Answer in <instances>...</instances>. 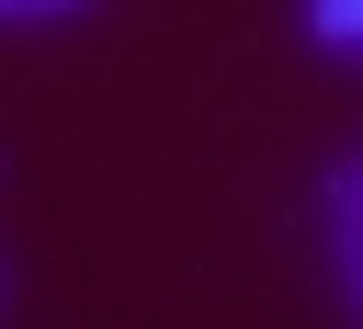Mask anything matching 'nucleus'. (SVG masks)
<instances>
[{
	"label": "nucleus",
	"instance_id": "nucleus-1",
	"mask_svg": "<svg viewBox=\"0 0 363 329\" xmlns=\"http://www.w3.org/2000/svg\"><path fill=\"white\" fill-rule=\"evenodd\" d=\"M329 261H340V295H352V318H363V159L329 170Z\"/></svg>",
	"mask_w": 363,
	"mask_h": 329
},
{
	"label": "nucleus",
	"instance_id": "nucleus-2",
	"mask_svg": "<svg viewBox=\"0 0 363 329\" xmlns=\"http://www.w3.org/2000/svg\"><path fill=\"white\" fill-rule=\"evenodd\" d=\"M306 34L329 57H363V0H306Z\"/></svg>",
	"mask_w": 363,
	"mask_h": 329
},
{
	"label": "nucleus",
	"instance_id": "nucleus-3",
	"mask_svg": "<svg viewBox=\"0 0 363 329\" xmlns=\"http://www.w3.org/2000/svg\"><path fill=\"white\" fill-rule=\"evenodd\" d=\"M57 11H79V0H0V23H57Z\"/></svg>",
	"mask_w": 363,
	"mask_h": 329
}]
</instances>
